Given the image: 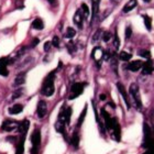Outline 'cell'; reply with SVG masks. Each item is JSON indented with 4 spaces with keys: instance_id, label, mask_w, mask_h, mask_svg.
<instances>
[{
    "instance_id": "836d02e7",
    "label": "cell",
    "mask_w": 154,
    "mask_h": 154,
    "mask_svg": "<svg viewBox=\"0 0 154 154\" xmlns=\"http://www.w3.org/2000/svg\"><path fill=\"white\" fill-rule=\"evenodd\" d=\"M131 36V26H127V29H125V38L128 40L130 38Z\"/></svg>"
},
{
    "instance_id": "3957f363",
    "label": "cell",
    "mask_w": 154,
    "mask_h": 154,
    "mask_svg": "<svg viewBox=\"0 0 154 154\" xmlns=\"http://www.w3.org/2000/svg\"><path fill=\"white\" fill-rule=\"evenodd\" d=\"M55 72H51L48 76L45 77L44 80H43V84H42V88H41V94L45 97H51L55 91V87H54V79H55Z\"/></svg>"
},
{
    "instance_id": "d590c367",
    "label": "cell",
    "mask_w": 154,
    "mask_h": 154,
    "mask_svg": "<svg viewBox=\"0 0 154 154\" xmlns=\"http://www.w3.org/2000/svg\"><path fill=\"white\" fill-rule=\"evenodd\" d=\"M100 32H101V30H98V31H97V32L95 33V35H94V38H93V41H96V40H98V38H99Z\"/></svg>"
},
{
    "instance_id": "5bb4252c",
    "label": "cell",
    "mask_w": 154,
    "mask_h": 154,
    "mask_svg": "<svg viewBox=\"0 0 154 154\" xmlns=\"http://www.w3.org/2000/svg\"><path fill=\"white\" fill-rule=\"evenodd\" d=\"M142 66H143V62L142 61H132L128 64L127 68L131 72H138L141 69Z\"/></svg>"
},
{
    "instance_id": "ba28073f",
    "label": "cell",
    "mask_w": 154,
    "mask_h": 154,
    "mask_svg": "<svg viewBox=\"0 0 154 154\" xmlns=\"http://www.w3.org/2000/svg\"><path fill=\"white\" fill-rule=\"evenodd\" d=\"M84 83H75L73 84V86H72L71 90H72V94L71 96L68 97L69 99H74V98H77V97H79L82 95L84 90Z\"/></svg>"
},
{
    "instance_id": "f35d334b",
    "label": "cell",
    "mask_w": 154,
    "mask_h": 154,
    "mask_svg": "<svg viewBox=\"0 0 154 154\" xmlns=\"http://www.w3.org/2000/svg\"><path fill=\"white\" fill-rule=\"evenodd\" d=\"M99 99L100 100H105V99H106V96H105V95H100V96H99Z\"/></svg>"
},
{
    "instance_id": "e0dca14e",
    "label": "cell",
    "mask_w": 154,
    "mask_h": 154,
    "mask_svg": "<svg viewBox=\"0 0 154 154\" xmlns=\"http://www.w3.org/2000/svg\"><path fill=\"white\" fill-rule=\"evenodd\" d=\"M23 106L20 105V103H16L9 108V113L10 115H19L20 112H22Z\"/></svg>"
},
{
    "instance_id": "52a82bcc",
    "label": "cell",
    "mask_w": 154,
    "mask_h": 154,
    "mask_svg": "<svg viewBox=\"0 0 154 154\" xmlns=\"http://www.w3.org/2000/svg\"><path fill=\"white\" fill-rule=\"evenodd\" d=\"M91 57H93L94 62L97 64V66L100 67V65L103 63V60L105 58V52L100 46H96L91 52Z\"/></svg>"
},
{
    "instance_id": "4fadbf2b",
    "label": "cell",
    "mask_w": 154,
    "mask_h": 154,
    "mask_svg": "<svg viewBox=\"0 0 154 154\" xmlns=\"http://www.w3.org/2000/svg\"><path fill=\"white\" fill-rule=\"evenodd\" d=\"M153 69H154V66H153L152 60H148L145 63H143V66H142V73H143V75L152 74Z\"/></svg>"
},
{
    "instance_id": "ffe728a7",
    "label": "cell",
    "mask_w": 154,
    "mask_h": 154,
    "mask_svg": "<svg viewBox=\"0 0 154 154\" xmlns=\"http://www.w3.org/2000/svg\"><path fill=\"white\" fill-rule=\"evenodd\" d=\"M72 144L75 149H78V145H79V133L78 131H75L72 135Z\"/></svg>"
},
{
    "instance_id": "f546056e",
    "label": "cell",
    "mask_w": 154,
    "mask_h": 154,
    "mask_svg": "<svg viewBox=\"0 0 154 154\" xmlns=\"http://www.w3.org/2000/svg\"><path fill=\"white\" fill-rule=\"evenodd\" d=\"M111 33L109 32V31H106V32L103 33V42H109L110 38H111Z\"/></svg>"
},
{
    "instance_id": "7402d4cb",
    "label": "cell",
    "mask_w": 154,
    "mask_h": 154,
    "mask_svg": "<svg viewBox=\"0 0 154 154\" xmlns=\"http://www.w3.org/2000/svg\"><path fill=\"white\" fill-rule=\"evenodd\" d=\"M142 18H143V20H144L145 28H146L149 31H151V30H152V19L149 16H146V14H143V16H142Z\"/></svg>"
},
{
    "instance_id": "8fae6325",
    "label": "cell",
    "mask_w": 154,
    "mask_h": 154,
    "mask_svg": "<svg viewBox=\"0 0 154 154\" xmlns=\"http://www.w3.org/2000/svg\"><path fill=\"white\" fill-rule=\"evenodd\" d=\"M111 131L113 132V137H115L116 141H120L121 140V128H120V125H119V121L117 120V118H113Z\"/></svg>"
},
{
    "instance_id": "9c48e42d",
    "label": "cell",
    "mask_w": 154,
    "mask_h": 154,
    "mask_svg": "<svg viewBox=\"0 0 154 154\" xmlns=\"http://www.w3.org/2000/svg\"><path fill=\"white\" fill-rule=\"evenodd\" d=\"M48 115V103L44 100H40L36 107V116L38 119H43Z\"/></svg>"
},
{
    "instance_id": "d4e9b609",
    "label": "cell",
    "mask_w": 154,
    "mask_h": 154,
    "mask_svg": "<svg viewBox=\"0 0 154 154\" xmlns=\"http://www.w3.org/2000/svg\"><path fill=\"white\" fill-rule=\"evenodd\" d=\"M86 113H87V106H85V109L82 111V113H80L79 118H78V120H77V128H80V125H82V123L84 122V119H85V117H86Z\"/></svg>"
},
{
    "instance_id": "44dd1931",
    "label": "cell",
    "mask_w": 154,
    "mask_h": 154,
    "mask_svg": "<svg viewBox=\"0 0 154 154\" xmlns=\"http://www.w3.org/2000/svg\"><path fill=\"white\" fill-rule=\"evenodd\" d=\"M119 58L123 62H129L132 58V54L131 53H128V52L122 51V52H120V54H119Z\"/></svg>"
},
{
    "instance_id": "2e32d148",
    "label": "cell",
    "mask_w": 154,
    "mask_h": 154,
    "mask_svg": "<svg viewBox=\"0 0 154 154\" xmlns=\"http://www.w3.org/2000/svg\"><path fill=\"white\" fill-rule=\"evenodd\" d=\"M26 83V73H20L19 75H17V77L14 78V86H22L23 84Z\"/></svg>"
},
{
    "instance_id": "8d00e7d4",
    "label": "cell",
    "mask_w": 154,
    "mask_h": 154,
    "mask_svg": "<svg viewBox=\"0 0 154 154\" xmlns=\"http://www.w3.org/2000/svg\"><path fill=\"white\" fill-rule=\"evenodd\" d=\"M38 43V38H34V40H33V42H32V44H31V48H34Z\"/></svg>"
},
{
    "instance_id": "277c9868",
    "label": "cell",
    "mask_w": 154,
    "mask_h": 154,
    "mask_svg": "<svg viewBox=\"0 0 154 154\" xmlns=\"http://www.w3.org/2000/svg\"><path fill=\"white\" fill-rule=\"evenodd\" d=\"M31 154H38L40 146H41V131L38 129H35L31 134Z\"/></svg>"
},
{
    "instance_id": "83f0119b",
    "label": "cell",
    "mask_w": 154,
    "mask_h": 154,
    "mask_svg": "<svg viewBox=\"0 0 154 154\" xmlns=\"http://www.w3.org/2000/svg\"><path fill=\"white\" fill-rule=\"evenodd\" d=\"M113 45H115L116 50H119V48H120V38H119L117 32L115 33V36H113Z\"/></svg>"
},
{
    "instance_id": "7a4b0ae2",
    "label": "cell",
    "mask_w": 154,
    "mask_h": 154,
    "mask_svg": "<svg viewBox=\"0 0 154 154\" xmlns=\"http://www.w3.org/2000/svg\"><path fill=\"white\" fill-rule=\"evenodd\" d=\"M29 121L28 120H23L19 125V132H20V137L19 140H18V143H17V148H16V154H23L24 153V142H26V133H28V130H29Z\"/></svg>"
},
{
    "instance_id": "484cf974",
    "label": "cell",
    "mask_w": 154,
    "mask_h": 154,
    "mask_svg": "<svg viewBox=\"0 0 154 154\" xmlns=\"http://www.w3.org/2000/svg\"><path fill=\"white\" fill-rule=\"evenodd\" d=\"M75 35H76V30L71 28V26H68L67 29H66V33L64 34V36L67 38H74Z\"/></svg>"
},
{
    "instance_id": "4316f807",
    "label": "cell",
    "mask_w": 154,
    "mask_h": 154,
    "mask_svg": "<svg viewBox=\"0 0 154 154\" xmlns=\"http://www.w3.org/2000/svg\"><path fill=\"white\" fill-rule=\"evenodd\" d=\"M139 54L141 55L142 57L146 58V60H150V58H151V53H150V51H148V50H141V51L139 52Z\"/></svg>"
},
{
    "instance_id": "4dcf8cb0",
    "label": "cell",
    "mask_w": 154,
    "mask_h": 154,
    "mask_svg": "<svg viewBox=\"0 0 154 154\" xmlns=\"http://www.w3.org/2000/svg\"><path fill=\"white\" fill-rule=\"evenodd\" d=\"M0 75L3 77H7L9 75V71H8V68L6 66H0Z\"/></svg>"
},
{
    "instance_id": "5b68a950",
    "label": "cell",
    "mask_w": 154,
    "mask_h": 154,
    "mask_svg": "<svg viewBox=\"0 0 154 154\" xmlns=\"http://www.w3.org/2000/svg\"><path fill=\"white\" fill-rule=\"evenodd\" d=\"M129 94L131 96L133 103H134L135 107L138 109L142 108V101H141V96H140V90H139V86L137 84H132L130 88H129Z\"/></svg>"
},
{
    "instance_id": "1f68e13d",
    "label": "cell",
    "mask_w": 154,
    "mask_h": 154,
    "mask_svg": "<svg viewBox=\"0 0 154 154\" xmlns=\"http://www.w3.org/2000/svg\"><path fill=\"white\" fill-rule=\"evenodd\" d=\"M52 45L55 46V48H58V46H60V38H58V36L55 35L54 38H53V40H52Z\"/></svg>"
},
{
    "instance_id": "8992f818",
    "label": "cell",
    "mask_w": 154,
    "mask_h": 154,
    "mask_svg": "<svg viewBox=\"0 0 154 154\" xmlns=\"http://www.w3.org/2000/svg\"><path fill=\"white\" fill-rule=\"evenodd\" d=\"M20 123L16 120H11V119H6L5 121L2 122L1 125V132H11L14 131V130H18L19 129Z\"/></svg>"
},
{
    "instance_id": "cb8c5ba5",
    "label": "cell",
    "mask_w": 154,
    "mask_h": 154,
    "mask_svg": "<svg viewBox=\"0 0 154 154\" xmlns=\"http://www.w3.org/2000/svg\"><path fill=\"white\" fill-rule=\"evenodd\" d=\"M12 62H14V58H11V57H8V56H6V57H1L0 58V66H8L9 64H11Z\"/></svg>"
},
{
    "instance_id": "d6986e66",
    "label": "cell",
    "mask_w": 154,
    "mask_h": 154,
    "mask_svg": "<svg viewBox=\"0 0 154 154\" xmlns=\"http://www.w3.org/2000/svg\"><path fill=\"white\" fill-rule=\"evenodd\" d=\"M32 28L35 30H42L44 28V22L42 21V19L40 18H36L32 21Z\"/></svg>"
},
{
    "instance_id": "7c38bea8",
    "label": "cell",
    "mask_w": 154,
    "mask_h": 154,
    "mask_svg": "<svg viewBox=\"0 0 154 154\" xmlns=\"http://www.w3.org/2000/svg\"><path fill=\"white\" fill-rule=\"evenodd\" d=\"M83 20H84V17L80 12V9L76 10V12H75L74 17H73V21L74 23L77 26L78 29H82L83 28Z\"/></svg>"
},
{
    "instance_id": "d6a6232c",
    "label": "cell",
    "mask_w": 154,
    "mask_h": 154,
    "mask_svg": "<svg viewBox=\"0 0 154 154\" xmlns=\"http://www.w3.org/2000/svg\"><path fill=\"white\" fill-rule=\"evenodd\" d=\"M21 95H22V89H18V90H16V91L13 93L12 99H17V98H19V97H21Z\"/></svg>"
},
{
    "instance_id": "603a6c76",
    "label": "cell",
    "mask_w": 154,
    "mask_h": 154,
    "mask_svg": "<svg viewBox=\"0 0 154 154\" xmlns=\"http://www.w3.org/2000/svg\"><path fill=\"white\" fill-rule=\"evenodd\" d=\"M80 12L83 14L84 19H88V17H89V9H88V7H87L86 3H83V5L80 6Z\"/></svg>"
},
{
    "instance_id": "ab89813d",
    "label": "cell",
    "mask_w": 154,
    "mask_h": 154,
    "mask_svg": "<svg viewBox=\"0 0 154 154\" xmlns=\"http://www.w3.org/2000/svg\"><path fill=\"white\" fill-rule=\"evenodd\" d=\"M143 1H145V2H150L151 0H143Z\"/></svg>"
},
{
    "instance_id": "ac0fdd59",
    "label": "cell",
    "mask_w": 154,
    "mask_h": 154,
    "mask_svg": "<svg viewBox=\"0 0 154 154\" xmlns=\"http://www.w3.org/2000/svg\"><path fill=\"white\" fill-rule=\"evenodd\" d=\"M99 2L100 0H91V5H93V18H91V23L96 18L98 10H99Z\"/></svg>"
},
{
    "instance_id": "30bf717a",
    "label": "cell",
    "mask_w": 154,
    "mask_h": 154,
    "mask_svg": "<svg viewBox=\"0 0 154 154\" xmlns=\"http://www.w3.org/2000/svg\"><path fill=\"white\" fill-rule=\"evenodd\" d=\"M117 88H118L119 93L121 94V96H122V98H123V100H125L127 108H128V109H130V107H131V103H130V99H129L128 93H127V90H125V86H123L121 83H117Z\"/></svg>"
},
{
    "instance_id": "74e56055",
    "label": "cell",
    "mask_w": 154,
    "mask_h": 154,
    "mask_svg": "<svg viewBox=\"0 0 154 154\" xmlns=\"http://www.w3.org/2000/svg\"><path fill=\"white\" fill-rule=\"evenodd\" d=\"M46 1H48V2L51 3V5H53V6L56 5V0H46Z\"/></svg>"
},
{
    "instance_id": "f1b7e54d",
    "label": "cell",
    "mask_w": 154,
    "mask_h": 154,
    "mask_svg": "<svg viewBox=\"0 0 154 154\" xmlns=\"http://www.w3.org/2000/svg\"><path fill=\"white\" fill-rule=\"evenodd\" d=\"M67 48H68V51H69V53L71 54H73L74 52H76V46H75V43L73 41H71L69 43L67 44Z\"/></svg>"
},
{
    "instance_id": "6da1fadb",
    "label": "cell",
    "mask_w": 154,
    "mask_h": 154,
    "mask_svg": "<svg viewBox=\"0 0 154 154\" xmlns=\"http://www.w3.org/2000/svg\"><path fill=\"white\" fill-rule=\"evenodd\" d=\"M71 116H72V108L71 107L63 106L60 110L57 120L55 122V129L58 133L65 134V127L69 125L71 122Z\"/></svg>"
},
{
    "instance_id": "9a60e30c",
    "label": "cell",
    "mask_w": 154,
    "mask_h": 154,
    "mask_svg": "<svg viewBox=\"0 0 154 154\" xmlns=\"http://www.w3.org/2000/svg\"><path fill=\"white\" fill-rule=\"evenodd\" d=\"M138 6V1L137 0H129L128 2L125 3V6L123 7V12H130L131 10H133L135 7Z\"/></svg>"
},
{
    "instance_id": "e575fe53",
    "label": "cell",
    "mask_w": 154,
    "mask_h": 154,
    "mask_svg": "<svg viewBox=\"0 0 154 154\" xmlns=\"http://www.w3.org/2000/svg\"><path fill=\"white\" fill-rule=\"evenodd\" d=\"M51 45H52V42L51 41L45 42V44H44V51L45 52H48V51H50V48H51Z\"/></svg>"
}]
</instances>
